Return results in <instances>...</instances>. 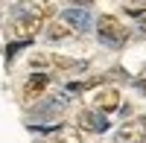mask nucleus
I'll list each match as a JSON object with an SVG mask.
<instances>
[{
  "label": "nucleus",
  "instance_id": "nucleus-1",
  "mask_svg": "<svg viewBox=\"0 0 146 143\" xmlns=\"http://www.w3.org/2000/svg\"><path fill=\"white\" fill-rule=\"evenodd\" d=\"M96 32H100V38H105L111 47H123L126 38H129L126 23L120 18H114V15H102L100 21H96Z\"/></svg>",
  "mask_w": 146,
  "mask_h": 143
},
{
  "label": "nucleus",
  "instance_id": "nucleus-2",
  "mask_svg": "<svg viewBox=\"0 0 146 143\" xmlns=\"http://www.w3.org/2000/svg\"><path fill=\"white\" fill-rule=\"evenodd\" d=\"M41 26H44V18L41 15H21V18H15L12 21V26H9V35L15 41H32L35 35L41 32Z\"/></svg>",
  "mask_w": 146,
  "mask_h": 143
},
{
  "label": "nucleus",
  "instance_id": "nucleus-3",
  "mask_svg": "<svg viewBox=\"0 0 146 143\" xmlns=\"http://www.w3.org/2000/svg\"><path fill=\"white\" fill-rule=\"evenodd\" d=\"M143 140H146V117L123 123L117 132V143H143Z\"/></svg>",
  "mask_w": 146,
  "mask_h": 143
},
{
  "label": "nucleus",
  "instance_id": "nucleus-4",
  "mask_svg": "<svg viewBox=\"0 0 146 143\" xmlns=\"http://www.w3.org/2000/svg\"><path fill=\"white\" fill-rule=\"evenodd\" d=\"M67 108V97H50L44 105H38V108L32 111V120L41 123V120H53V117H58Z\"/></svg>",
  "mask_w": 146,
  "mask_h": 143
},
{
  "label": "nucleus",
  "instance_id": "nucleus-5",
  "mask_svg": "<svg viewBox=\"0 0 146 143\" xmlns=\"http://www.w3.org/2000/svg\"><path fill=\"white\" fill-rule=\"evenodd\" d=\"M76 123H79V128H85V132H96V134H102L105 128H108V117H102V114L85 108V111L76 114Z\"/></svg>",
  "mask_w": 146,
  "mask_h": 143
},
{
  "label": "nucleus",
  "instance_id": "nucleus-6",
  "mask_svg": "<svg viewBox=\"0 0 146 143\" xmlns=\"http://www.w3.org/2000/svg\"><path fill=\"white\" fill-rule=\"evenodd\" d=\"M62 21L67 23V26H70L73 32H88V29H91V15H88V12H85V9H76V6L64 9Z\"/></svg>",
  "mask_w": 146,
  "mask_h": 143
},
{
  "label": "nucleus",
  "instance_id": "nucleus-7",
  "mask_svg": "<svg viewBox=\"0 0 146 143\" xmlns=\"http://www.w3.org/2000/svg\"><path fill=\"white\" fill-rule=\"evenodd\" d=\"M44 88H47V76L44 73H32L29 79H27V85H23V93H21V99H23V105H29V102H35L44 93Z\"/></svg>",
  "mask_w": 146,
  "mask_h": 143
},
{
  "label": "nucleus",
  "instance_id": "nucleus-8",
  "mask_svg": "<svg viewBox=\"0 0 146 143\" xmlns=\"http://www.w3.org/2000/svg\"><path fill=\"white\" fill-rule=\"evenodd\" d=\"M94 105H96V111H102V114L120 108V91H117V88H102V91L94 97Z\"/></svg>",
  "mask_w": 146,
  "mask_h": 143
},
{
  "label": "nucleus",
  "instance_id": "nucleus-9",
  "mask_svg": "<svg viewBox=\"0 0 146 143\" xmlns=\"http://www.w3.org/2000/svg\"><path fill=\"white\" fill-rule=\"evenodd\" d=\"M70 35H73V29L64 21H50V26H47V38L50 41H64V38H70Z\"/></svg>",
  "mask_w": 146,
  "mask_h": 143
},
{
  "label": "nucleus",
  "instance_id": "nucleus-10",
  "mask_svg": "<svg viewBox=\"0 0 146 143\" xmlns=\"http://www.w3.org/2000/svg\"><path fill=\"white\" fill-rule=\"evenodd\" d=\"M50 64L56 70H82L85 67L82 62H76V58H64V56H50Z\"/></svg>",
  "mask_w": 146,
  "mask_h": 143
},
{
  "label": "nucleus",
  "instance_id": "nucleus-11",
  "mask_svg": "<svg viewBox=\"0 0 146 143\" xmlns=\"http://www.w3.org/2000/svg\"><path fill=\"white\" fill-rule=\"evenodd\" d=\"M53 143H82L79 128H58V132L53 134Z\"/></svg>",
  "mask_w": 146,
  "mask_h": 143
}]
</instances>
